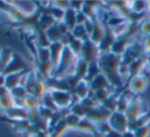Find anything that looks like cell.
<instances>
[{
    "instance_id": "obj_1",
    "label": "cell",
    "mask_w": 150,
    "mask_h": 137,
    "mask_svg": "<svg viewBox=\"0 0 150 137\" xmlns=\"http://www.w3.org/2000/svg\"><path fill=\"white\" fill-rule=\"evenodd\" d=\"M78 56L74 54V52L71 50L69 46H64L63 48L62 54H61L60 60L58 62L57 67L54 70L53 74L51 77H57V78H63L64 76L69 75V71L71 67H75L76 60H77Z\"/></svg>"
},
{
    "instance_id": "obj_2",
    "label": "cell",
    "mask_w": 150,
    "mask_h": 137,
    "mask_svg": "<svg viewBox=\"0 0 150 137\" xmlns=\"http://www.w3.org/2000/svg\"><path fill=\"white\" fill-rule=\"evenodd\" d=\"M0 9L11 16L16 24L21 26H23L30 16V13L25 12L22 8L16 6V4L12 2H0Z\"/></svg>"
},
{
    "instance_id": "obj_3",
    "label": "cell",
    "mask_w": 150,
    "mask_h": 137,
    "mask_svg": "<svg viewBox=\"0 0 150 137\" xmlns=\"http://www.w3.org/2000/svg\"><path fill=\"white\" fill-rule=\"evenodd\" d=\"M148 111L149 109L146 107V104L144 103V102L138 96H134L126 113V116L130 122H135Z\"/></svg>"
},
{
    "instance_id": "obj_4",
    "label": "cell",
    "mask_w": 150,
    "mask_h": 137,
    "mask_svg": "<svg viewBox=\"0 0 150 137\" xmlns=\"http://www.w3.org/2000/svg\"><path fill=\"white\" fill-rule=\"evenodd\" d=\"M29 71H30V69H29L28 62L23 58V56L21 54H18V52H14L11 60L6 66L3 74L6 76V75H9V74L26 73V72Z\"/></svg>"
},
{
    "instance_id": "obj_5",
    "label": "cell",
    "mask_w": 150,
    "mask_h": 137,
    "mask_svg": "<svg viewBox=\"0 0 150 137\" xmlns=\"http://www.w3.org/2000/svg\"><path fill=\"white\" fill-rule=\"evenodd\" d=\"M148 79L146 76L144 75H139L136 77H133L129 79L128 83H127V87H128V91H130L133 95L138 96L139 94L143 93L148 87Z\"/></svg>"
},
{
    "instance_id": "obj_6",
    "label": "cell",
    "mask_w": 150,
    "mask_h": 137,
    "mask_svg": "<svg viewBox=\"0 0 150 137\" xmlns=\"http://www.w3.org/2000/svg\"><path fill=\"white\" fill-rule=\"evenodd\" d=\"M108 123L110 125L111 129L117 131L120 133H125L129 130V124L130 121L127 118L126 114L120 113V111H115L110 115L108 119Z\"/></svg>"
},
{
    "instance_id": "obj_7",
    "label": "cell",
    "mask_w": 150,
    "mask_h": 137,
    "mask_svg": "<svg viewBox=\"0 0 150 137\" xmlns=\"http://www.w3.org/2000/svg\"><path fill=\"white\" fill-rule=\"evenodd\" d=\"M51 94L52 98H53L55 104L60 109H69L71 104L74 103V94L71 91H59V90H53V91H49Z\"/></svg>"
},
{
    "instance_id": "obj_8",
    "label": "cell",
    "mask_w": 150,
    "mask_h": 137,
    "mask_svg": "<svg viewBox=\"0 0 150 137\" xmlns=\"http://www.w3.org/2000/svg\"><path fill=\"white\" fill-rule=\"evenodd\" d=\"M99 56H100V51H99L98 45L93 43L90 39L85 40L80 57L87 62L88 64H91L93 62H97L99 60Z\"/></svg>"
},
{
    "instance_id": "obj_9",
    "label": "cell",
    "mask_w": 150,
    "mask_h": 137,
    "mask_svg": "<svg viewBox=\"0 0 150 137\" xmlns=\"http://www.w3.org/2000/svg\"><path fill=\"white\" fill-rule=\"evenodd\" d=\"M110 115H111L110 111H107L102 104H99V105H97V106L93 107V109H88L86 117H87L88 119H90L91 121L94 122L95 124L99 125V124L108 121Z\"/></svg>"
},
{
    "instance_id": "obj_10",
    "label": "cell",
    "mask_w": 150,
    "mask_h": 137,
    "mask_svg": "<svg viewBox=\"0 0 150 137\" xmlns=\"http://www.w3.org/2000/svg\"><path fill=\"white\" fill-rule=\"evenodd\" d=\"M92 20L94 21V30H93V33L90 36L89 39L96 45H99L105 36L106 27H105V24L103 23V21L98 16L96 18H92Z\"/></svg>"
},
{
    "instance_id": "obj_11",
    "label": "cell",
    "mask_w": 150,
    "mask_h": 137,
    "mask_svg": "<svg viewBox=\"0 0 150 137\" xmlns=\"http://www.w3.org/2000/svg\"><path fill=\"white\" fill-rule=\"evenodd\" d=\"M89 85H90L91 92H95V91H97V90H101V89H106L111 92H115L113 90H115V88L110 85L108 79H107L106 76L103 73L99 74L96 78H94L89 83Z\"/></svg>"
},
{
    "instance_id": "obj_12",
    "label": "cell",
    "mask_w": 150,
    "mask_h": 137,
    "mask_svg": "<svg viewBox=\"0 0 150 137\" xmlns=\"http://www.w3.org/2000/svg\"><path fill=\"white\" fill-rule=\"evenodd\" d=\"M46 85H47L48 91H53V90H59V91H71L69 85L64 78H57V77H49L45 80Z\"/></svg>"
},
{
    "instance_id": "obj_13",
    "label": "cell",
    "mask_w": 150,
    "mask_h": 137,
    "mask_svg": "<svg viewBox=\"0 0 150 137\" xmlns=\"http://www.w3.org/2000/svg\"><path fill=\"white\" fill-rule=\"evenodd\" d=\"M144 68H146V55H143L142 57L133 60V62L129 65L128 66L129 78L131 79V78H133V77L141 75V73H142Z\"/></svg>"
},
{
    "instance_id": "obj_14",
    "label": "cell",
    "mask_w": 150,
    "mask_h": 137,
    "mask_svg": "<svg viewBox=\"0 0 150 137\" xmlns=\"http://www.w3.org/2000/svg\"><path fill=\"white\" fill-rule=\"evenodd\" d=\"M76 130L81 132H86V133H91L93 135H99L98 134V125L95 124L93 121L88 119L87 117L82 118L78 124Z\"/></svg>"
},
{
    "instance_id": "obj_15",
    "label": "cell",
    "mask_w": 150,
    "mask_h": 137,
    "mask_svg": "<svg viewBox=\"0 0 150 137\" xmlns=\"http://www.w3.org/2000/svg\"><path fill=\"white\" fill-rule=\"evenodd\" d=\"M38 79H39V76H38V73L36 72L35 69H31L26 74L22 85L26 88V90L28 91L29 94H33L34 88H35L36 84H37Z\"/></svg>"
},
{
    "instance_id": "obj_16",
    "label": "cell",
    "mask_w": 150,
    "mask_h": 137,
    "mask_svg": "<svg viewBox=\"0 0 150 137\" xmlns=\"http://www.w3.org/2000/svg\"><path fill=\"white\" fill-rule=\"evenodd\" d=\"M63 48H64V45H63L61 42H54V43H51V45H50V47H49L50 60H51L52 65L54 66V70L57 67L58 62H59V60H60Z\"/></svg>"
},
{
    "instance_id": "obj_17",
    "label": "cell",
    "mask_w": 150,
    "mask_h": 137,
    "mask_svg": "<svg viewBox=\"0 0 150 137\" xmlns=\"http://www.w3.org/2000/svg\"><path fill=\"white\" fill-rule=\"evenodd\" d=\"M26 73H18V74H9V75H6L5 79V87L8 90H12L13 88L18 87V86L22 85L23 81H24V78L26 76Z\"/></svg>"
},
{
    "instance_id": "obj_18",
    "label": "cell",
    "mask_w": 150,
    "mask_h": 137,
    "mask_svg": "<svg viewBox=\"0 0 150 137\" xmlns=\"http://www.w3.org/2000/svg\"><path fill=\"white\" fill-rule=\"evenodd\" d=\"M4 114L11 121H20V120L28 119V109H26L24 106H18V105H16L11 109L5 111Z\"/></svg>"
},
{
    "instance_id": "obj_19",
    "label": "cell",
    "mask_w": 150,
    "mask_h": 137,
    "mask_svg": "<svg viewBox=\"0 0 150 137\" xmlns=\"http://www.w3.org/2000/svg\"><path fill=\"white\" fill-rule=\"evenodd\" d=\"M73 94H74V96L79 100H83V99H85V98H87L91 94L89 83H88L86 80H82V81L78 84L77 87L74 89Z\"/></svg>"
},
{
    "instance_id": "obj_20",
    "label": "cell",
    "mask_w": 150,
    "mask_h": 137,
    "mask_svg": "<svg viewBox=\"0 0 150 137\" xmlns=\"http://www.w3.org/2000/svg\"><path fill=\"white\" fill-rule=\"evenodd\" d=\"M88 69H89V64L84 60H82L81 57H78L76 60L75 67H74L73 74H75L81 80H85L88 74Z\"/></svg>"
},
{
    "instance_id": "obj_21",
    "label": "cell",
    "mask_w": 150,
    "mask_h": 137,
    "mask_svg": "<svg viewBox=\"0 0 150 137\" xmlns=\"http://www.w3.org/2000/svg\"><path fill=\"white\" fill-rule=\"evenodd\" d=\"M9 94L14 99L16 105H18V106H23V100L25 99V97H26L29 93L24 86L20 85V86H18V87L13 88L12 90H10Z\"/></svg>"
},
{
    "instance_id": "obj_22",
    "label": "cell",
    "mask_w": 150,
    "mask_h": 137,
    "mask_svg": "<svg viewBox=\"0 0 150 137\" xmlns=\"http://www.w3.org/2000/svg\"><path fill=\"white\" fill-rule=\"evenodd\" d=\"M76 16H77V11L74 10L73 8H67L64 12V18H63L62 22L64 23L67 26V28L69 29V31H73L74 28L77 26V20H76Z\"/></svg>"
},
{
    "instance_id": "obj_23",
    "label": "cell",
    "mask_w": 150,
    "mask_h": 137,
    "mask_svg": "<svg viewBox=\"0 0 150 137\" xmlns=\"http://www.w3.org/2000/svg\"><path fill=\"white\" fill-rule=\"evenodd\" d=\"M55 23H57L52 16H50L47 12H42L41 16L39 18V28L41 31H46L53 26Z\"/></svg>"
},
{
    "instance_id": "obj_24",
    "label": "cell",
    "mask_w": 150,
    "mask_h": 137,
    "mask_svg": "<svg viewBox=\"0 0 150 137\" xmlns=\"http://www.w3.org/2000/svg\"><path fill=\"white\" fill-rule=\"evenodd\" d=\"M47 92H48V88H47V85H46L45 80L42 79L41 77H39L37 84H36L35 88H34L33 95L35 96V97H37L39 100H41V98L43 97Z\"/></svg>"
},
{
    "instance_id": "obj_25",
    "label": "cell",
    "mask_w": 150,
    "mask_h": 137,
    "mask_svg": "<svg viewBox=\"0 0 150 137\" xmlns=\"http://www.w3.org/2000/svg\"><path fill=\"white\" fill-rule=\"evenodd\" d=\"M47 37L49 38V40L51 41V43H54V42H61L62 40V34L60 33L59 28H58V22L55 23L52 27H50L48 30L45 31Z\"/></svg>"
},
{
    "instance_id": "obj_26",
    "label": "cell",
    "mask_w": 150,
    "mask_h": 137,
    "mask_svg": "<svg viewBox=\"0 0 150 137\" xmlns=\"http://www.w3.org/2000/svg\"><path fill=\"white\" fill-rule=\"evenodd\" d=\"M23 106L28 111L32 109H39L41 106V102L38 99L37 97L33 95V94H28L23 100Z\"/></svg>"
},
{
    "instance_id": "obj_27",
    "label": "cell",
    "mask_w": 150,
    "mask_h": 137,
    "mask_svg": "<svg viewBox=\"0 0 150 137\" xmlns=\"http://www.w3.org/2000/svg\"><path fill=\"white\" fill-rule=\"evenodd\" d=\"M34 55H35L36 62H38L45 64V62H51V60H50L49 48H41V47H37V46H36L35 54H34Z\"/></svg>"
},
{
    "instance_id": "obj_28",
    "label": "cell",
    "mask_w": 150,
    "mask_h": 137,
    "mask_svg": "<svg viewBox=\"0 0 150 137\" xmlns=\"http://www.w3.org/2000/svg\"><path fill=\"white\" fill-rule=\"evenodd\" d=\"M34 42H35L37 47L41 48H49L50 45H51V41L47 37L45 31H40L39 33H37L36 34V39Z\"/></svg>"
},
{
    "instance_id": "obj_29",
    "label": "cell",
    "mask_w": 150,
    "mask_h": 137,
    "mask_svg": "<svg viewBox=\"0 0 150 137\" xmlns=\"http://www.w3.org/2000/svg\"><path fill=\"white\" fill-rule=\"evenodd\" d=\"M40 102H41V106H44L48 109H51V111H54V113H57V111H60V109L57 107V105L55 104V102H54L53 98H52V96L49 91L41 98Z\"/></svg>"
},
{
    "instance_id": "obj_30",
    "label": "cell",
    "mask_w": 150,
    "mask_h": 137,
    "mask_svg": "<svg viewBox=\"0 0 150 137\" xmlns=\"http://www.w3.org/2000/svg\"><path fill=\"white\" fill-rule=\"evenodd\" d=\"M112 93H115V92H111L106 89H101V90H97V91H95V92H91V95L93 96V98H94L99 104H103V103L108 99L109 96Z\"/></svg>"
},
{
    "instance_id": "obj_31",
    "label": "cell",
    "mask_w": 150,
    "mask_h": 137,
    "mask_svg": "<svg viewBox=\"0 0 150 137\" xmlns=\"http://www.w3.org/2000/svg\"><path fill=\"white\" fill-rule=\"evenodd\" d=\"M83 45H84V41L79 39H76L74 36H71V40H69V47L71 48V50L74 52L76 56L80 57L82 53V50H83Z\"/></svg>"
},
{
    "instance_id": "obj_32",
    "label": "cell",
    "mask_w": 150,
    "mask_h": 137,
    "mask_svg": "<svg viewBox=\"0 0 150 137\" xmlns=\"http://www.w3.org/2000/svg\"><path fill=\"white\" fill-rule=\"evenodd\" d=\"M101 69H100V66H99V62L98 60L97 62H93L89 64V69H88V74H87V77H86V81L88 83H90L94 78H96L99 74H101Z\"/></svg>"
},
{
    "instance_id": "obj_33",
    "label": "cell",
    "mask_w": 150,
    "mask_h": 137,
    "mask_svg": "<svg viewBox=\"0 0 150 137\" xmlns=\"http://www.w3.org/2000/svg\"><path fill=\"white\" fill-rule=\"evenodd\" d=\"M12 127L16 132L26 134L28 132V130L32 127V124L28 119L20 120V121H12Z\"/></svg>"
},
{
    "instance_id": "obj_34",
    "label": "cell",
    "mask_w": 150,
    "mask_h": 137,
    "mask_svg": "<svg viewBox=\"0 0 150 137\" xmlns=\"http://www.w3.org/2000/svg\"><path fill=\"white\" fill-rule=\"evenodd\" d=\"M119 96H120V93L117 94L115 92V93H112L110 96H109V98L106 100L104 103H103V106L105 107V109H107L108 111H110L111 114L115 113V111H117V100H119Z\"/></svg>"
},
{
    "instance_id": "obj_35",
    "label": "cell",
    "mask_w": 150,
    "mask_h": 137,
    "mask_svg": "<svg viewBox=\"0 0 150 137\" xmlns=\"http://www.w3.org/2000/svg\"><path fill=\"white\" fill-rule=\"evenodd\" d=\"M69 111L71 114H74V115L78 116V117L81 118V119L82 118H85L86 115H87V109H86V107L82 104L81 102L73 103L69 109Z\"/></svg>"
},
{
    "instance_id": "obj_36",
    "label": "cell",
    "mask_w": 150,
    "mask_h": 137,
    "mask_svg": "<svg viewBox=\"0 0 150 137\" xmlns=\"http://www.w3.org/2000/svg\"><path fill=\"white\" fill-rule=\"evenodd\" d=\"M13 106H16V102L10 94H7V95L0 98V109L3 111L4 113L11 109Z\"/></svg>"
},
{
    "instance_id": "obj_37",
    "label": "cell",
    "mask_w": 150,
    "mask_h": 137,
    "mask_svg": "<svg viewBox=\"0 0 150 137\" xmlns=\"http://www.w3.org/2000/svg\"><path fill=\"white\" fill-rule=\"evenodd\" d=\"M80 120H81V118H79L78 116L74 115V114L69 113V111L67 114V115H64V117H63V121H64V123L67 124V126L69 127V129H75L76 130V128H77Z\"/></svg>"
},
{
    "instance_id": "obj_38",
    "label": "cell",
    "mask_w": 150,
    "mask_h": 137,
    "mask_svg": "<svg viewBox=\"0 0 150 137\" xmlns=\"http://www.w3.org/2000/svg\"><path fill=\"white\" fill-rule=\"evenodd\" d=\"M13 53L14 52L8 47L0 48V62L3 64V66L5 67V68L10 62L12 56H13Z\"/></svg>"
},
{
    "instance_id": "obj_39",
    "label": "cell",
    "mask_w": 150,
    "mask_h": 137,
    "mask_svg": "<svg viewBox=\"0 0 150 137\" xmlns=\"http://www.w3.org/2000/svg\"><path fill=\"white\" fill-rule=\"evenodd\" d=\"M131 9L134 13H145L147 12V1H133L129 2Z\"/></svg>"
},
{
    "instance_id": "obj_40",
    "label": "cell",
    "mask_w": 150,
    "mask_h": 137,
    "mask_svg": "<svg viewBox=\"0 0 150 137\" xmlns=\"http://www.w3.org/2000/svg\"><path fill=\"white\" fill-rule=\"evenodd\" d=\"M71 33V35L76 38V39L82 40V41H85V40L89 39V36H88L87 32H86L84 26H78L77 25Z\"/></svg>"
},
{
    "instance_id": "obj_41",
    "label": "cell",
    "mask_w": 150,
    "mask_h": 137,
    "mask_svg": "<svg viewBox=\"0 0 150 137\" xmlns=\"http://www.w3.org/2000/svg\"><path fill=\"white\" fill-rule=\"evenodd\" d=\"M140 35L143 37L150 35V18H146L140 23Z\"/></svg>"
},
{
    "instance_id": "obj_42",
    "label": "cell",
    "mask_w": 150,
    "mask_h": 137,
    "mask_svg": "<svg viewBox=\"0 0 150 137\" xmlns=\"http://www.w3.org/2000/svg\"><path fill=\"white\" fill-rule=\"evenodd\" d=\"M41 119V115H40L39 109H32L28 111V120L30 121L32 125H35L39 120Z\"/></svg>"
},
{
    "instance_id": "obj_43",
    "label": "cell",
    "mask_w": 150,
    "mask_h": 137,
    "mask_svg": "<svg viewBox=\"0 0 150 137\" xmlns=\"http://www.w3.org/2000/svg\"><path fill=\"white\" fill-rule=\"evenodd\" d=\"M136 137H149L150 136V124L138 128L134 131Z\"/></svg>"
},
{
    "instance_id": "obj_44",
    "label": "cell",
    "mask_w": 150,
    "mask_h": 137,
    "mask_svg": "<svg viewBox=\"0 0 150 137\" xmlns=\"http://www.w3.org/2000/svg\"><path fill=\"white\" fill-rule=\"evenodd\" d=\"M39 111H40V115H41V118H43V119H45V120H48V121H51L52 118L55 115L54 111H52L51 109H46V107H44V106H40Z\"/></svg>"
},
{
    "instance_id": "obj_45",
    "label": "cell",
    "mask_w": 150,
    "mask_h": 137,
    "mask_svg": "<svg viewBox=\"0 0 150 137\" xmlns=\"http://www.w3.org/2000/svg\"><path fill=\"white\" fill-rule=\"evenodd\" d=\"M76 20H77V25H78V26H84V25H85V23L89 20V18H88V16L81 10V11L77 12Z\"/></svg>"
},
{
    "instance_id": "obj_46",
    "label": "cell",
    "mask_w": 150,
    "mask_h": 137,
    "mask_svg": "<svg viewBox=\"0 0 150 137\" xmlns=\"http://www.w3.org/2000/svg\"><path fill=\"white\" fill-rule=\"evenodd\" d=\"M52 5L55 6L57 8H60L62 10H67V8L71 7V2L69 1H53Z\"/></svg>"
},
{
    "instance_id": "obj_47",
    "label": "cell",
    "mask_w": 150,
    "mask_h": 137,
    "mask_svg": "<svg viewBox=\"0 0 150 137\" xmlns=\"http://www.w3.org/2000/svg\"><path fill=\"white\" fill-rule=\"evenodd\" d=\"M84 28H85L86 32H87V34L90 38V36L92 35V33H93V30H94V21H93L92 18H89V20L85 23V25H84Z\"/></svg>"
},
{
    "instance_id": "obj_48",
    "label": "cell",
    "mask_w": 150,
    "mask_h": 137,
    "mask_svg": "<svg viewBox=\"0 0 150 137\" xmlns=\"http://www.w3.org/2000/svg\"><path fill=\"white\" fill-rule=\"evenodd\" d=\"M142 45H143V49H144L145 54H146V55L147 54H150V35L143 37Z\"/></svg>"
},
{
    "instance_id": "obj_49",
    "label": "cell",
    "mask_w": 150,
    "mask_h": 137,
    "mask_svg": "<svg viewBox=\"0 0 150 137\" xmlns=\"http://www.w3.org/2000/svg\"><path fill=\"white\" fill-rule=\"evenodd\" d=\"M103 137H122V134L117 131H115V130H111V131H109L106 135Z\"/></svg>"
},
{
    "instance_id": "obj_50",
    "label": "cell",
    "mask_w": 150,
    "mask_h": 137,
    "mask_svg": "<svg viewBox=\"0 0 150 137\" xmlns=\"http://www.w3.org/2000/svg\"><path fill=\"white\" fill-rule=\"evenodd\" d=\"M9 94V90L4 86V87H0V98L3 97V96Z\"/></svg>"
},
{
    "instance_id": "obj_51",
    "label": "cell",
    "mask_w": 150,
    "mask_h": 137,
    "mask_svg": "<svg viewBox=\"0 0 150 137\" xmlns=\"http://www.w3.org/2000/svg\"><path fill=\"white\" fill-rule=\"evenodd\" d=\"M122 137H136V136H135L134 131L128 130V131H126L125 133H122Z\"/></svg>"
},
{
    "instance_id": "obj_52",
    "label": "cell",
    "mask_w": 150,
    "mask_h": 137,
    "mask_svg": "<svg viewBox=\"0 0 150 137\" xmlns=\"http://www.w3.org/2000/svg\"><path fill=\"white\" fill-rule=\"evenodd\" d=\"M5 75L4 74H0V87H4L5 86Z\"/></svg>"
},
{
    "instance_id": "obj_53",
    "label": "cell",
    "mask_w": 150,
    "mask_h": 137,
    "mask_svg": "<svg viewBox=\"0 0 150 137\" xmlns=\"http://www.w3.org/2000/svg\"><path fill=\"white\" fill-rule=\"evenodd\" d=\"M146 68L150 71V54L146 55Z\"/></svg>"
},
{
    "instance_id": "obj_54",
    "label": "cell",
    "mask_w": 150,
    "mask_h": 137,
    "mask_svg": "<svg viewBox=\"0 0 150 137\" xmlns=\"http://www.w3.org/2000/svg\"><path fill=\"white\" fill-rule=\"evenodd\" d=\"M4 70H5V67H4L3 64L0 62V74H3L4 73Z\"/></svg>"
},
{
    "instance_id": "obj_55",
    "label": "cell",
    "mask_w": 150,
    "mask_h": 137,
    "mask_svg": "<svg viewBox=\"0 0 150 137\" xmlns=\"http://www.w3.org/2000/svg\"><path fill=\"white\" fill-rule=\"evenodd\" d=\"M147 12L150 13V0L149 1H147Z\"/></svg>"
},
{
    "instance_id": "obj_56",
    "label": "cell",
    "mask_w": 150,
    "mask_h": 137,
    "mask_svg": "<svg viewBox=\"0 0 150 137\" xmlns=\"http://www.w3.org/2000/svg\"><path fill=\"white\" fill-rule=\"evenodd\" d=\"M149 18H150V13H149Z\"/></svg>"
}]
</instances>
